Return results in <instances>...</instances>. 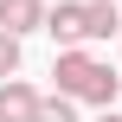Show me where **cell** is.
<instances>
[{
  "label": "cell",
  "instance_id": "cell-6",
  "mask_svg": "<svg viewBox=\"0 0 122 122\" xmlns=\"http://www.w3.org/2000/svg\"><path fill=\"white\" fill-rule=\"evenodd\" d=\"M32 122H77V103H64V97H45Z\"/></svg>",
  "mask_w": 122,
  "mask_h": 122
},
{
  "label": "cell",
  "instance_id": "cell-1",
  "mask_svg": "<svg viewBox=\"0 0 122 122\" xmlns=\"http://www.w3.org/2000/svg\"><path fill=\"white\" fill-rule=\"evenodd\" d=\"M51 77H58V97H64V103H97V109H109L122 97V71H109V64L90 58V51H58Z\"/></svg>",
  "mask_w": 122,
  "mask_h": 122
},
{
  "label": "cell",
  "instance_id": "cell-5",
  "mask_svg": "<svg viewBox=\"0 0 122 122\" xmlns=\"http://www.w3.org/2000/svg\"><path fill=\"white\" fill-rule=\"evenodd\" d=\"M116 32H122L116 0H84V39H116Z\"/></svg>",
  "mask_w": 122,
  "mask_h": 122
},
{
  "label": "cell",
  "instance_id": "cell-3",
  "mask_svg": "<svg viewBox=\"0 0 122 122\" xmlns=\"http://www.w3.org/2000/svg\"><path fill=\"white\" fill-rule=\"evenodd\" d=\"M45 0H0V32L6 39H26V32H45Z\"/></svg>",
  "mask_w": 122,
  "mask_h": 122
},
{
  "label": "cell",
  "instance_id": "cell-2",
  "mask_svg": "<svg viewBox=\"0 0 122 122\" xmlns=\"http://www.w3.org/2000/svg\"><path fill=\"white\" fill-rule=\"evenodd\" d=\"M45 32L64 45V51H84V0H58L45 13Z\"/></svg>",
  "mask_w": 122,
  "mask_h": 122
},
{
  "label": "cell",
  "instance_id": "cell-7",
  "mask_svg": "<svg viewBox=\"0 0 122 122\" xmlns=\"http://www.w3.org/2000/svg\"><path fill=\"white\" fill-rule=\"evenodd\" d=\"M13 77H19V39L0 32V84H13Z\"/></svg>",
  "mask_w": 122,
  "mask_h": 122
},
{
  "label": "cell",
  "instance_id": "cell-8",
  "mask_svg": "<svg viewBox=\"0 0 122 122\" xmlns=\"http://www.w3.org/2000/svg\"><path fill=\"white\" fill-rule=\"evenodd\" d=\"M97 122H122V109H103V116H97Z\"/></svg>",
  "mask_w": 122,
  "mask_h": 122
},
{
  "label": "cell",
  "instance_id": "cell-4",
  "mask_svg": "<svg viewBox=\"0 0 122 122\" xmlns=\"http://www.w3.org/2000/svg\"><path fill=\"white\" fill-rule=\"evenodd\" d=\"M39 103H45V97H39L26 77L0 84V122H32V116H39Z\"/></svg>",
  "mask_w": 122,
  "mask_h": 122
}]
</instances>
